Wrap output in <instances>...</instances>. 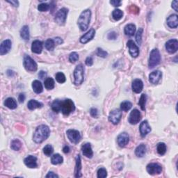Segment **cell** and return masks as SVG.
Returning <instances> with one entry per match:
<instances>
[{"instance_id": "obj_25", "label": "cell", "mask_w": 178, "mask_h": 178, "mask_svg": "<svg viewBox=\"0 0 178 178\" xmlns=\"http://www.w3.org/2000/svg\"><path fill=\"white\" fill-rule=\"evenodd\" d=\"M4 104L5 107L10 108V109H15L18 107L16 100L13 97H8L7 99H6Z\"/></svg>"}, {"instance_id": "obj_51", "label": "cell", "mask_w": 178, "mask_h": 178, "mask_svg": "<svg viewBox=\"0 0 178 178\" xmlns=\"http://www.w3.org/2000/svg\"><path fill=\"white\" fill-rule=\"evenodd\" d=\"M110 4L113 5V6L118 7L120 6H121L122 2L120 1V0H112V1H110Z\"/></svg>"}, {"instance_id": "obj_3", "label": "cell", "mask_w": 178, "mask_h": 178, "mask_svg": "<svg viewBox=\"0 0 178 178\" xmlns=\"http://www.w3.org/2000/svg\"><path fill=\"white\" fill-rule=\"evenodd\" d=\"M84 67L82 64L78 65L74 70V83L76 86L82 84L84 80Z\"/></svg>"}, {"instance_id": "obj_21", "label": "cell", "mask_w": 178, "mask_h": 178, "mask_svg": "<svg viewBox=\"0 0 178 178\" xmlns=\"http://www.w3.org/2000/svg\"><path fill=\"white\" fill-rule=\"evenodd\" d=\"M167 24L170 28L176 29L178 26V16L176 14H172L170 15L166 19Z\"/></svg>"}, {"instance_id": "obj_42", "label": "cell", "mask_w": 178, "mask_h": 178, "mask_svg": "<svg viewBox=\"0 0 178 178\" xmlns=\"http://www.w3.org/2000/svg\"><path fill=\"white\" fill-rule=\"evenodd\" d=\"M143 29L142 28H140L138 30L137 33H136V40L137 42V43L140 45L142 43V36H143Z\"/></svg>"}, {"instance_id": "obj_54", "label": "cell", "mask_w": 178, "mask_h": 178, "mask_svg": "<svg viewBox=\"0 0 178 178\" xmlns=\"http://www.w3.org/2000/svg\"><path fill=\"white\" fill-rule=\"evenodd\" d=\"M54 40L55 42V44H57V45H58V44H62L63 43V40H62V38H61L59 37H57V38H55L54 39Z\"/></svg>"}, {"instance_id": "obj_35", "label": "cell", "mask_w": 178, "mask_h": 178, "mask_svg": "<svg viewBox=\"0 0 178 178\" xmlns=\"http://www.w3.org/2000/svg\"><path fill=\"white\" fill-rule=\"evenodd\" d=\"M146 102H147V95L146 94H142L141 96L139 99L138 101V105L140 106L141 108L143 111H146Z\"/></svg>"}, {"instance_id": "obj_46", "label": "cell", "mask_w": 178, "mask_h": 178, "mask_svg": "<svg viewBox=\"0 0 178 178\" xmlns=\"http://www.w3.org/2000/svg\"><path fill=\"white\" fill-rule=\"evenodd\" d=\"M97 55L98 56L100 57H102V58H106L108 56V53L104 51V49H102V48H97V52H96Z\"/></svg>"}, {"instance_id": "obj_52", "label": "cell", "mask_w": 178, "mask_h": 178, "mask_svg": "<svg viewBox=\"0 0 178 178\" xmlns=\"http://www.w3.org/2000/svg\"><path fill=\"white\" fill-rule=\"evenodd\" d=\"M45 177L47 178H48V177H50V178H58V175H57L56 173H54V172L51 171V172H49L48 174H47Z\"/></svg>"}, {"instance_id": "obj_18", "label": "cell", "mask_w": 178, "mask_h": 178, "mask_svg": "<svg viewBox=\"0 0 178 178\" xmlns=\"http://www.w3.org/2000/svg\"><path fill=\"white\" fill-rule=\"evenodd\" d=\"M11 47H12V43L9 39L3 41L0 45V54L4 55L7 54L10 52Z\"/></svg>"}, {"instance_id": "obj_19", "label": "cell", "mask_w": 178, "mask_h": 178, "mask_svg": "<svg viewBox=\"0 0 178 178\" xmlns=\"http://www.w3.org/2000/svg\"><path fill=\"white\" fill-rule=\"evenodd\" d=\"M95 35V31L94 29H91L88 31L87 33L83 34L82 37L80 38V43L82 44H86L91 41L92 39L94 38Z\"/></svg>"}, {"instance_id": "obj_10", "label": "cell", "mask_w": 178, "mask_h": 178, "mask_svg": "<svg viewBox=\"0 0 178 178\" xmlns=\"http://www.w3.org/2000/svg\"><path fill=\"white\" fill-rule=\"evenodd\" d=\"M146 170L147 172H148L150 175H159L162 172V166H161L159 163H150L147 164Z\"/></svg>"}, {"instance_id": "obj_32", "label": "cell", "mask_w": 178, "mask_h": 178, "mask_svg": "<svg viewBox=\"0 0 178 178\" xmlns=\"http://www.w3.org/2000/svg\"><path fill=\"white\" fill-rule=\"evenodd\" d=\"M44 87H45L47 90H52L55 86L54 80L53 79L52 77L46 78V79L44 80Z\"/></svg>"}, {"instance_id": "obj_59", "label": "cell", "mask_w": 178, "mask_h": 178, "mask_svg": "<svg viewBox=\"0 0 178 178\" xmlns=\"http://www.w3.org/2000/svg\"><path fill=\"white\" fill-rule=\"evenodd\" d=\"M6 73H7V74H8V76L13 77V74H14V72H13V70H8Z\"/></svg>"}, {"instance_id": "obj_50", "label": "cell", "mask_w": 178, "mask_h": 178, "mask_svg": "<svg viewBox=\"0 0 178 178\" xmlns=\"http://www.w3.org/2000/svg\"><path fill=\"white\" fill-rule=\"evenodd\" d=\"M85 63H86V65L88 66H93V58L92 57H88L86 58V59L85 61Z\"/></svg>"}, {"instance_id": "obj_44", "label": "cell", "mask_w": 178, "mask_h": 178, "mask_svg": "<svg viewBox=\"0 0 178 178\" xmlns=\"http://www.w3.org/2000/svg\"><path fill=\"white\" fill-rule=\"evenodd\" d=\"M49 7L50 6L47 3H41L40 4L38 5V9L40 12H45L49 9Z\"/></svg>"}, {"instance_id": "obj_16", "label": "cell", "mask_w": 178, "mask_h": 178, "mask_svg": "<svg viewBox=\"0 0 178 178\" xmlns=\"http://www.w3.org/2000/svg\"><path fill=\"white\" fill-rule=\"evenodd\" d=\"M162 77V73L159 70H155L150 74L149 81L152 84H157Z\"/></svg>"}, {"instance_id": "obj_30", "label": "cell", "mask_w": 178, "mask_h": 178, "mask_svg": "<svg viewBox=\"0 0 178 178\" xmlns=\"http://www.w3.org/2000/svg\"><path fill=\"white\" fill-rule=\"evenodd\" d=\"M43 104L41 102L36 101L35 100H31L27 103V107L30 110H34L36 108H39L43 107Z\"/></svg>"}, {"instance_id": "obj_2", "label": "cell", "mask_w": 178, "mask_h": 178, "mask_svg": "<svg viewBox=\"0 0 178 178\" xmlns=\"http://www.w3.org/2000/svg\"><path fill=\"white\" fill-rule=\"evenodd\" d=\"M91 11L89 9H86L83 11V12L80 14V15L78 18L77 24L79 26V29L84 32L88 29L91 22Z\"/></svg>"}, {"instance_id": "obj_58", "label": "cell", "mask_w": 178, "mask_h": 178, "mask_svg": "<svg viewBox=\"0 0 178 178\" xmlns=\"http://www.w3.org/2000/svg\"><path fill=\"white\" fill-rule=\"evenodd\" d=\"M63 152L64 153H66V154H67V153H68V152H70V147H69V146H64L63 148Z\"/></svg>"}, {"instance_id": "obj_28", "label": "cell", "mask_w": 178, "mask_h": 178, "mask_svg": "<svg viewBox=\"0 0 178 178\" xmlns=\"http://www.w3.org/2000/svg\"><path fill=\"white\" fill-rule=\"evenodd\" d=\"M32 88L33 91L37 94H40L43 91V84L38 80H34L32 82Z\"/></svg>"}, {"instance_id": "obj_47", "label": "cell", "mask_w": 178, "mask_h": 178, "mask_svg": "<svg viewBox=\"0 0 178 178\" xmlns=\"http://www.w3.org/2000/svg\"><path fill=\"white\" fill-rule=\"evenodd\" d=\"M128 9H129V12L131 13H134V14H138L139 13V8L136 6V5H131L128 8Z\"/></svg>"}, {"instance_id": "obj_24", "label": "cell", "mask_w": 178, "mask_h": 178, "mask_svg": "<svg viewBox=\"0 0 178 178\" xmlns=\"http://www.w3.org/2000/svg\"><path fill=\"white\" fill-rule=\"evenodd\" d=\"M43 43L40 40H34L32 43V51L33 53H35V54H40L42 52V50H43Z\"/></svg>"}, {"instance_id": "obj_12", "label": "cell", "mask_w": 178, "mask_h": 178, "mask_svg": "<svg viewBox=\"0 0 178 178\" xmlns=\"http://www.w3.org/2000/svg\"><path fill=\"white\" fill-rule=\"evenodd\" d=\"M166 51L170 54H174L178 49V41L177 39H171L166 43Z\"/></svg>"}, {"instance_id": "obj_27", "label": "cell", "mask_w": 178, "mask_h": 178, "mask_svg": "<svg viewBox=\"0 0 178 178\" xmlns=\"http://www.w3.org/2000/svg\"><path fill=\"white\" fill-rule=\"evenodd\" d=\"M20 36L21 38L25 41H28L30 38V33H29V28L27 25H24L22 27L20 30Z\"/></svg>"}, {"instance_id": "obj_55", "label": "cell", "mask_w": 178, "mask_h": 178, "mask_svg": "<svg viewBox=\"0 0 178 178\" xmlns=\"http://www.w3.org/2000/svg\"><path fill=\"white\" fill-rule=\"evenodd\" d=\"M18 100L20 103L24 102V101L25 100V95L24 93L19 94V97H18Z\"/></svg>"}, {"instance_id": "obj_31", "label": "cell", "mask_w": 178, "mask_h": 178, "mask_svg": "<svg viewBox=\"0 0 178 178\" xmlns=\"http://www.w3.org/2000/svg\"><path fill=\"white\" fill-rule=\"evenodd\" d=\"M51 162L53 165H58L63 162V158L59 154H55L51 158Z\"/></svg>"}, {"instance_id": "obj_11", "label": "cell", "mask_w": 178, "mask_h": 178, "mask_svg": "<svg viewBox=\"0 0 178 178\" xmlns=\"http://www.w3.org/2000/svg\"><path fill=\"white\" fill-rule=\"evenodd\" d=\"M141 118L142 117L140 111L136 109V108H134V109L131 111L128 121L131 125H136L140 122Z\"/></svg>"}, {"instance_id": "obj_39", "label": "cell", "mask_w": 178, "mask_h": 178, "mask_svg": "<svg viewBox=\"0 0 178 178\" xmlns=\"http://www.w3.org/2000/svg\"><path fill=\"white\" fill-rule=\"evenodd\" d=\"M132 107V104L129 101H124L121 104V110L122 111H128Z\"/></svg>"}, {"instance_id": "obj_38", "label": "cell", "mask_w": 178, "mask_h": 178, "mask_svg": "<svg viewBox=\"0 0 178 178\" xmlns=\"http://www.w3.org/2000/svg\"><path fill=\"white\" fill-rule=\"evenodd\" d=\"M123 16V12L120 9H115L112 12V17L116 21H118L122 19Z\"/></svg>"}, {"instance_id": "obj_37", "label": "cell", "mask_w": 178, "mask_h": 178, "mask_svg": "<svg viewBox=\"0 0 178 178\" xmlns=\"http://www.w3.org/2000/svg\"><path fill=\"white\" fill-rule=\"evenodd\" d=\"M157 150L158 154L159 155L163 156L166 154V145L164 143H158L157 147Z\"/></svg>"}, {"instance_id": "obj_36", "label": "cell", "mask_w": 178, "mask_h": 178, "mask_svg": "<svg viewBox=\"0 0 178 178\" xmlns=\"http://www.w3.org/2000/svg\"><path fill=\"white\" fill-rule=\"evenodd\" d=\"M55 45H56V44H55L54 40L51 38L47 39L45 42V43H44L45 48L47 50H49V51H53V50L54 49Z\"/></svg>"}, {"instance_id": "obj_14", "label": "cell", "mask_w": 178, "mask_h": 178, "mask_svg": "<svg viewBox=\"0 0 178 178\" xmlns=\"http://www.w3.org/2000/svg\"><path fill=\"white\" fill-rule=\"evenodd\" d=\"M129 141V136L126 132L120 134L118 138H117V142L118 146L121 147H124L127 146Z\"/></svg>"}, {"instance_id": "obj_43", "label": "cell", "mask_w": 178, "mask_h": 178, "mask_svg": "<svg viewBox=\"0 0 178 178\" xmlns=\"http://www.w3.org/2000/svg\"><path fill=\"white\" fill-rule=\"evenodd\" d=\"M79 60V54L77 52H72L69 56V61L72 63H74Z\"/></svg>"}, {"instance_id": "obj_8", "label": "cell", "mask_w": 178, "mask_h": 178, "mask_svg": "<svg viewBox=\"0 0 178 178\" xmlns=\"http://www.w3.org/2000/svg\"><path fill=\"white\" fill-rule=\"evenodd\" d=\"M66 135L68 136L69 141L74 144L79 143L82 136L79 131L75 129H68L66 132Z\"/></svg>"}, {"instance_id": "obj_4", "label": "cell", "mask_w": 178, "mask_h": 178, "mask_svg": "<svg viewBox=\"0 0 178 178\" xmlns=\"http://www.w3.org/2000/svg\"><path fill=\"white\" fill-rule=\"evenodd\" d=\"M161 61L160 52L158 49H153L150 54L148 66L150 68H153L158 66Z\"/></svg>"}, {"instance_id": "obj_17", "label": "cell", "mask_w": 178, "mask_h": 178, "mask_svg": "<svg viewBox=\"0 0 178 178\" xmlns=\"http://www.w3.org/2000/svg\"><path fill=\"white\" fill-rule=\"evenodd\" d=\"M151 127L149 125L148 122L147 121H144L141 123L140 127H139V131H140L141 136L142 137H145L148 134L151 132Z\"/></svg>"}, {"instance_id": "obj_5", "label": "cell", "mask_w": 178, "mask_h": 178, "mask_svg": "<svg viewBox=\"0 0 178 178\" xmlns=\"http://www.w3.org/2000/svg\"><path fill=\"white\" fill-rule=\"evenodd\" d=\"M75 110V106L72 100L70 99H66L62 101L61 103V111L63 115L69 116L71 113Z\"/></svg>"}, {"instance_id": "obj_26", "label": "cell", "mask_w": 178, "mask_h": 178, "mask_svg": "<svg viewBox=\"0 0 178 178\" xmlns=\"http://www.w3.org/2000/svg\"><path fill=\"white\" fill-rule=\"evenodd\" d=\"M147 147L143 143L139 145L135 149V155L138 157H143L146 153Z\"/></svg>"}, {"instance_id": "obj_23", "label": "cell", "mask_w": 178, "mask_h": 178, "mask_svg": "<svg viewBox=\"0 0 178 178\" xmlns=\"http://www.w3.org/2000/svg\"><path fill=\"white\" fill-rule=\"evenodd\" d=\"M74 177H82V160H81V157H80L79 155H77V157H76V165H75Z\"/></svg>"}, {"instance_id": "obj_13", "label": "cell", "mask_w": 178, "mask_h": 178, "mask_svg": "<svg viewBox=\"0 0 178 178\" xmlns=\"http://www.w3.org/2000/svg\"><path fill=\"white\" fill-rule=\"evenodd\" d=\"M127 47L129 48V52L130 55L134 58H136L139 54L138 47L136 45L134 42L132 40H129L127 42Z\"/></svg>"}, {"instance_id": "obj_53", "label": "cell", "mask_w": 178, "mask_h": 178, "mask_svg": "<svg viewBox=\"0 0 178 178\" xmlns=\"http://www.w3.org/2000/svg\"><path fill=\"white\" fill-rule=\"evenodd\" d=\"M8 3H9L14 7H18L19 6V2L16 1V0H11V1H6Z\"/></svg>"}, {"instance_id": "obj_1", "label": "cell", "mask_w": 178, "mask_h": 178, "mask_svg": "<svg viewBox=\"0 0 178 178\" xmlns=\"http://www.w3.org/2000/svg\"><path fill=\"white\" fill-rule=\"evenodd\" d=\"M50 134L49 127L45 125H41L35 130L33 135V140L36 143H41L47 140Z\"/></svg>"}, {"instance_id": "obj_6", "label": "cell", "mask_w": 178, "mask_h": 178, "mask_svg": "<svg viewBox=\"0 0 178 178\" xmlns=\"http://www.w3.org/2000/svg\"><path fill=\"white\" fill-rule=\"evenodd\" d=\"M23 64L25 69L30 72H35L37 70L38 65L36 61L29 55H24Z\"/></svg>"}, {"instance_id": "obj_40", "label": "cell", "mask_w": 178, "mask_h": 178, "mask_svg": "<svg viewBox=\"0 0 178 178\" xmlns=\"http://www.w3.org/2000/svg\"><path fill=\"white\" fill-rule=\"evenodd\" d=\"M53 152H54V148L53 147L51 146V145H47V146H44L43 147V153L47 157H49L52 155Z\"/></svg>"}, {"instance_id": "obj_49", "label": "cell", "mask_w": 178, "mask_h": 178, "mask_svg": "<svg viewBox=\"0 0 178 178\" xmlns=\"http://www.w3.org/2000/svg\"><path fill=\"white\" fill-rule=\"evenodd\" d=\"M118 37V34L115 32H111L108 34V38L109 40H116Z\"/></svg>"}, {"instance_id": "obj_29", "label": "cell", "mask_w": 178, "mask_h": 178, "mask_svg": "<svg viewBox=\"0 0 178 178\" xmlns=\"http://www.w3.org/2000/svg\"><path fill=\"white\" fill-rule=\"evenodd\" d=\"M136 26L135 24H127L126 26L125 27L124 32L125 35H127L128 36H133L134 35V33L136 32Z\"/></svg>"}, {"instance_id": "obj_22", "label": "cell", "mask_w": 178, "mask_h": 178, "mask_svg": "<svg viewBox=\"0 0 178 178\" xmlns=\"http://www.w3.org/2000/svg\"><path fill=\"white\" fill-rule=\"evenodd\" d=\"M132 91L136 93H140L143 91V83L141 79H136L133 81L132 84Z\"/></svg>"}, {"instance_id": "obj_45", "label": "cell", "mask_w": 178, "mask_h": 178, "mask_svg": "<svg viewBox=\"0 0 178 178\" xmlns=\"http://www.w3.org/2000/svg\"><path fill=\"white\" fill-rule=\"evenodd\" d=\"M107 176V171L104 168H100L97 171V177L104 178Z\"/></svg>"}, {"instance_id": "obj_41", "label": "cell", "mask_w": 178, "mask_h": 178, "mask_svg": "<svg viewBox=\"0 0 178 178\" xmlns=\"http://www.w3.org/2000/svg\"><path fill=\"white\" fill-rule=\"evenodd\" d=\"M56 80L57 81V82L60 83H65L66 81L65 74H64L63 72H57V73L56 74Z\"/></svg>"}, {"instance_id": "obj_15", "label": "cell", "mask_w": 178, "mask_h": 178, "mask_svg": "<svg viewBox=\"0 0 178 178\" xmlns=\"http://www.w3.org/2000/svg\"><path fill=\"white\" fill-rule=\"evenodd\" d=\"M24 163L29 168H36L38 166L37 158L33 155H29L25 158L24 159Z\"/></svg>"}, {"instance_id": "obj_7", "label": "cell", "mask_w": 178, "mask_h": 178, "mask_svg": "<svg viewBox=\"0 0 178 178\" xmlns=\"http://www.w3.org/2000/svg\"><path fill=\"white\" fill-rule=\"evenodd\" d=\"M68 9H67L66 8H62L61 9L58 11L56 14L54 20L57 23L60 25V26H63V25L65 24L67 15H68Z\"/></svg>"}, {"instance_id": "obj_48", "label": "cell", "mask_w": 178, "mask_h": 178, "mask_svg": "<svg viewBox=\"0 0 178 178\" xmlns=\"http://www.w3.org/2000/svg\"><path fill=\"white\" fill-rule=\"evenodd\" d=\"M90 113L93 118H97L98 117V111H97L96 108H91L90 110Z\"/></svg>"}, {"instance_id": "obj_57", "label": "cell", "mask_w": 178, "mask_h": 178, "mask_svg": "<svg viewBox=\"0 0 178 178\" xmlns=\"http://www.w3.org/2000/svg\"><path fill=\"white\" fill-rule=\"evenodd\" d=\"M47 76V73L44 71H43V70H41L39 72V73H38V77L40 78V79H44V77H45Z\"/></svg>"}, {"instance_id": "obj_20", "label": "cell", "mask_w": 178, "mask_h": 178, "mask_svg": "<svg viewBox=\"0 0 178 178\" xmlns=\"http://www.w3.org/2000/svg\"><path fill=\"white\" fill-rule=\"evenodd\" d=\"M82 151L83 156H85L86 157L89 158V159L93 157V150H92L91 143H86L85 144L82 145Z\"/></svg>"}, {"instance_id": "obj_33", "label": "cell", "mask_w": 178, "mask_h": 178, "mask_svg": "<svg viewBox=\"0 0 178 178\" xmlns=\"http://www.w3.org/2000/svg\"><path fill=\"white\" fill-rule=\"evenodd\" d=\"M22 146V144L19 139H14V140L11 141V149L15 150V151H18V150H20Z\"/></svg>"}, {"instance_id": "obj_34", "label": "cell", "mask_w": 178, "mask_h": 178, "mask_svg": "<svg viewBox=\"0 0 178 178\" xmlns=\"http://www.w3.org/2000/svg\"><path fill=\"white\" fill-rule=\"evenodd\" d=\"M61 103H62V101L59 100H54L52 104V109L56 113L60 112L61 109Z\"/></svg>"}, {"instance_id": "obj_9", "label": "cell", "mask_w": 178, "mask_h": 178, "mask_svg": "<svg viewBox=\"0 0 178 178\" xmlns=\"http://www.w3.org/2000/svg\"><path fill=\"white\" fill-rule=\"evenodd\" d=\"M122 118V111L121 110L116 108L112 110L108 116V121L113 125L118 124L121 121Z\"/></svg>"}, {"instance_id": "obj_56", "label": "cell", "mask_w": 178, "mask_h": 178, "mask_svg": "<svg viewBox=\"0 0 178 178\" xmlns=\"http://www.w3.org/2000/svg\"><path fill=\"white\" fill-rule=\"evenodd\" d=\"M177 4H178V2L177 1H173L172 2V8H173V9L177 12L178 10H177Z\"/></svg>"}]
</instances>
